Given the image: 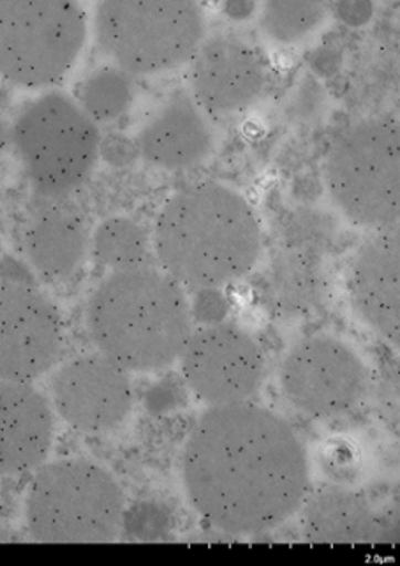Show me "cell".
I'll use <instances>...</instances> for the list:
<instances>
[{"label":"cell","instance_id":"obj_1","mask_svg":"<svg viewBox=\"0 0 400 566\" xmlns=\"http://www.w3.org/2000/svg\"><path fill=\"white\" fill-rule=\"evenodd\" d=\"M182 480L198 514L228 535L277 527L304 505L309 459L293 427L251 402L213 406L186 441Z\"/></svg>","mask_w":400,"mask_h":566},{"label":"cell","instance_id":"obj_2","mask_svg":"<svg viewBox=\"0 0 400 566\" xmlns=\"http://www.w3.org/2000/svg\"><path fill=\"white\" fill-rule=\"evenodd\" d=\"M154 244L162 272L198 292L248 274L262 253V230L239 192L218 182L194 184L166 201Z\"/></svg>","mask_w":400,"mask_h":566},{"label":"cell","instance_id":"obj_3","mask_svg":"<svg viewBox=\"0 0 400 566\" xmlns=\"http://www.w3.org/2000/svg\"><path fill=\"white\" fill-rule=\"evenodd\" d=\"M92 343L127 373H152L179 360L192 334L182 286L150 265L114 271L87 307Z\"/></svg>","mask_w":400,"mask_h":566},{"label":"cell","instance_id":"obj_4","mask_svg":"<svg viewBox=\"0 0 400 566\" xmlns=\"http://www.w3.org/2000/svg\"><path fill=\"white\" fill-rule=\"evenodd\" d=\"M126 496L115 476L87 459H59L35 470L27 493L32 538L44 544H101L117 538Z\"/></svg>","mask_w":400,"mask_h":566},{"label":"cell","instance_id":"obj_5","mask_svg":"<svg viewBox=\"0 0 400 566\" xmlns=\"http://www.w3.org/2000/svg\"><path fill=\"white\" fill-rule=\"evenodd\" d=\"M331 198L360 227L392 230L400 216V129L390 117H370L344 129L327 156Z\"/></svg>","mask_w":400,"mask_h":566},{"label":"cell","instance_id":"obj_6","mask_svg":"<svg viewBox=\"0 0 400 566\" xmlns=\"http://www.w3.org/2000/svg\"><path fill=\"white\" fill-rule=\"evenodd\" d=\"M11 144L32 188L43 197H62L91 177L101 136L76 101L64 92H49L18 115Z\"/></svg>","mask_w":400,"mask_h":566},{"label":"cell","instance_id":"obj_7","mask_svg":"<svg viewBox=\"0 0 400 566\" xmlns=\"http://www.w3.org/2000/svg\"><path fill=\"white\" fill-rule=\"evenodd\" d=\"M101 52L126 74H156L191 59L204 38L192 2H103L94 17Z\"/></svg>","mask_w":400,"mask_h":566},{"label":"cell","instance_id":"obj_8","mask_svg":"<svg viewBox=\"0 0 400 566\" xmlns=\"http://www.w3.org/2000/svg\"><path fill=\"white\" fill-rule=\"evenodd\" d=\"M85 40L87 20L74 2H0V76L18 87L61 82L78 61Z\"/></svg>","mask_w":400,"mask_h":566},{"label":"cell","instance_id":"obj_9","mask_svg":"<svg viewBox=\"0 0 400 566\" xmlns=\"http://www.w3.org/2000/svg\"><path fill=\"white\" fill-rule=\"evenodd\" d=\"M367 367L355 349L331 336L304 339L284 358L281 387L293 408L314 419L351 410L366 396Z\"/></svg>","mask_w":400,"mask_h":566},{"label":"cell","instance_id":"obj_10","mask_svg":"<svg viewBox=\"0 0 400 566\" xmlns=\"http://www.w3.org/2000/svg\"><path fill=\"white\" fill-rule=\"evenodd\" d=\"M180 364L192 394L210 408L248 402L262 387L265 373L256 340L227 323L191 334Z\"/></svg>","mask_w":400,"mask_h":566},{"label":"cell","instance_id":"obj_11","mask_svg":"<svg viewBox=\"0 0 400 566\" xmlns=\"http://www.w3.org/2000/svg\"><path fill=\"white\" fill-rule=\"evenodd\" d=\"M62 346L55 305L29 284L0 283V379L32 384L57 364Z\"/></svg>","mask_w":400,"mask_h":566},{"label":"cell","instance_id":"obj_12","mask_svg":"<svg viewBox=\"0 0 400 566\" xmlns=\"http://www.w3.org/2000/svg\"><path fill=\"white\" fill-rule=\"evenodd\" d=\"M50 392L53 411L87 434L114 431L133 408L129 373L101 354L64 364L53 375Z\"/></svg>","mask_w":400,"mask_h":566},{"label":"cell","instance_id":"obj_13","mask_svg":"<svg viewBox=\"0 0 400 566\" xmlns=\"http://www.w3.org/2000/svg\"><path fill=\"white\" fill-rule=\"evenodd\" d=\"M194 97L210 114L248 108L265 87V71L254 50L230 35L201 43L191 70Z\"/></svg>","mask_w":400,"mask_h":566},{"label":"cell","instance_id":"obj_14","mask_svg":"<svg viewBox=\"0 0 400 566\" xmlns=\"http://www.w3.org/2000/svg\"><path fill=\"white\" fill-rule=\"evenodd\" d=\"M53 436L49 399L32 384L0 379V479L38 470L49 458Z\"/></svg>","mask_w":400,"mask_h":566},{"label":"cell","instance_id":"obj_15","mask_svg":"<svg viewBox=\"0 0 400 566\" xmlns=\"http://www.w3.org/2000/svg\"><path fill=\"white\" fill-rule=\"evenodd\" d=\"M352 301L358 313L388 343L400 340L399 230L379 231L367 240L352 263Z\"/></svg>","mask_w":400,"mask_h":566},{"label":"cell","instance_id":"obj_16","mask_svg":"<svg viewBox=\"0 0 400 566\" xmlns=\"http://www.w3.org/2000/svg\"><path fill=\"white\" fill-rule=\"evenodd\" d=\"M139 156L165 170L197 165L212 148V132L197 103L186 94L166 101L138 138Z\"/></svg>","mask_w":400,"mask_h":566},{"label":"cell","instance_id":"obj_17","mask_svg":"<svg viewBox=\"0 0 400 566\" xmlns=\"http://www.w3.org/2000/svg\"><path fill=\"white\" fill-rule=\"evenodd\" d=\"M305 538L314 544H378L388 538L369 501L344 488L319 489L304 501Z\"/></svg>","mask_w":400,"mask_h":566},{"label":"cell","instance_id":"obj_18","mask_svg":"<svg viewBox=\"0 0 400 566\" xmlns=\"http://www.w3.org/2000/svg\"><path fill=\"white\" fill-rule=\"evenodd\" d=\"M87 249L82 222L62 210H44L32 222L27 251L35 271L61 280L78 269Z\"/></svg>","mask_w":400,"mask_h":566},{"label":"cell","instance_id":"obj_19","mask_svg":"<svg viewBox=\"0 0 400 566\" xmlns=\"http://www.w3.org/2000/svg\"><path fill=\"white\" fill-rule=\"evenodd\" d=\"M94 253L103 265L126 271L147 265L148 239L138 222L127 218H109L94 233Z\"/></svg>","mask_w":400,"mask_h":566},{"label":"cell","instance_id":"obj_20","mask_svg":"<svg viewBox=\"0 0 400 566\" xmlns=\"http://www.w3.org/2000/svg\"><path fill=\"white\" fill-rule=\"evenodd\" d=\"M278 301L286 307H305L318 301L323 290V274L313 251L295 249L281 256L274 272Z\"/></svg>","mask_w":400,"mask_h":566},{"label":"cell","instance_id":"obj_21","mask_svg":"<svg viewBox=\"0 0 400 566\" xmlns=\"http://www.w3.org/2000/svg\"><path fill=\"white\" fill-rule=\"evenodd\" d=\"M131 101V80L117 67L94 71L80 87V106L94 123L120 117Z\"/></svg>","mask_w":400,"mask_h":566},{"label":"cell","instance_id":"obj_22","mask_svg":"<svg viewBox=\"0 0 400 566\" xmlns=\"http://www.w3.org/2000/svg\"><path fill=\"white\" fill-rule=\"evenodd\" d=\"M325 13L319 2H269L262 9V27L272 40L295 43L313 32Z\"/></svg>","mask_w":400,"mask_h":566},{"label":"cell","instance_id":"obj_23","mask_svg":"<svg viewBox=\"0 0 400 566\" xmlns=\"http://www.w3.org/2000/svg\"><path fill=\"white\" fill-rule=\"evenodd\" d=\"M328 233H330V227L327 224V219H323L316 212L304 213L290 227V240L295 244V249H305V251H313V248L325 242Z\"/></svg>","mask_w":400,"mask_h":566},{"label":"cell","instance_id":"obj_24","mask_svg":"<svg viewBox=\"0 0 400 566\" xmlns=\"http://www.w3.org/2000/svg\"><path fill=\"white\" fill-rule=\"evenodd\" d=\"M189 305H191V316L207 327L224 322L230 310L227 296L222 295L218 287L198 290L194 301Z\"/></svg>","mask_w":400,"mask_h":566},{"label":"cell","instance_id":"obj_25","mask_svg":"<svg viewBox=\"0 0 400 566\" xmlns=\"http://www.w3.org/2000/svg\"><path fill=\"white\" fill-rule=\"evenodd\" d=\"M99 156L112 166H127L139 156L138 145L123 135H108L99 144Z\"/></svg>","mask_w":400,"mask_h":566},{"label":"cell","instance_id":"obj_26","mask_svg":"<svg viewBox=\"0 0 400 566\" xmlns=\"http://www.w3.org/2000/svg\"><path fill=\"white\" fill-rule=\"evenodd\" d=\"M335 13L349 27H360L369 22L375 13V6L370 2H340L335 6Z\"/></svg>","mask_w":400,"mask_h":566},{"label":"cell","instance_id":"obj_27","mask_svg":"<svg viewBox=\"0 0 400 566\" xmlns=\"http://www.w3.org/2000/svg\"><path fill=\"white\" fill-rule=\"evenodd\" d=\"M337 66H339V55L331 50H322L314 57V67L322 74H334Z\"/></svg>","mask_w":400,"mask_h":566},{"label":"cell","instance_id":"obj_28","mask_svg":"<svg viewBox=\"0 0 400 566\" xmlns=\"http://www.w3.org/2000/svg\"><path fill=\"white\" fill-rule=\"evenodd\" d=\"M254 9H256V6L251 4V2H230L227 6V13L235 20H245L254 13Z\"/></svg>","mask_w":400,"mask_h":566},{"label":"cell","instance_id":"obj_29","mask_svg":"<svg viewBox=\"0 0 400 566\" xmlns=\"http://www.w3.org/2000/svg\"><path fill=\"white\" fill-rule=\"evenodd\" d=\"M313 83V82H310ZM310 83L309 85H304V91H301V96H302V99L304 101H309V97H313L314 96V92H316V88H310ZM305 106V115H309L310 114V108H309V103H298V108H304Z\"/></svg>","mask_w":400,"mask_h":566},{"label":"cell","instance_id":"obj_30","mask_svg":"<svg viewBox=\"0 0 400 566\" xmlns=\"http://www.w3.org/2000/svg\"><path fill=\"white\" fill-rule=\"evenodd\" d=\"M8 144H11V129L0 120V153L8 147Z\"/></svg>","mask_w":400,"mask_h":566}]
</instances>
